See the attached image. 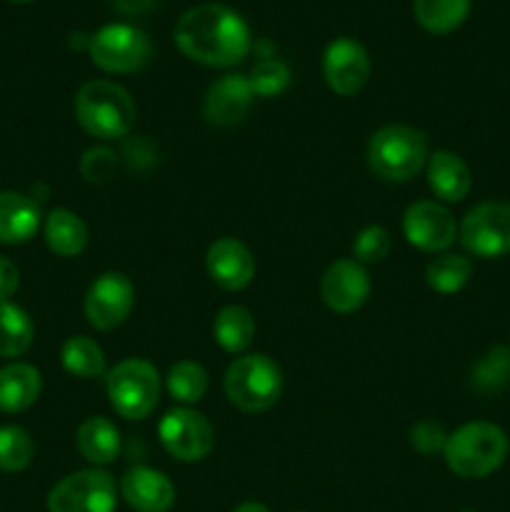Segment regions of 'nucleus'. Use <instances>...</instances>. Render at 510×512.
I'll use <instances>...</instances> for the list:
<instances>
[{"label": "nucleus", "instance_id": "1", "mask_svg": "<svg viewBox=\"0 0 510 512\" xmlns=\"http://www.w3.org/2000/svg\"><path fill=\"white\" fill-rule=\"evenodd\" d=\"M175 45L195 63L230 68L250 53V30L228 5L203 3L180 15L175 25Z\"/></svg>", "mask_w": 510, "mask_h": 512}, {"label": "nucleus", "instance_id": "2", "mask_svg": "<svg viewBox=\"0 0 510 512\" xmlns=\"http://www.w3.org/2000/svg\"><path fill=\"white\" fill-rule=\"evenodd\" d=\"M508 435L495 423H468L445 440V463L458 478L480 480L493 475L508 458Z\"/></svg>", "mask_w": 510, "mask_h": 512}, {"label": "nucleus", "instance_id": "3", "mask_svg": "<svg viewBox=\"0 0 510 512\" xmlns=\"http://www.w3.org/2000/svg\"><path fill=\"white\" fill-rule=\"evenodd\" d=\"M135 113L130 93L113 80H90L75 95V118L93 138H125L133 130Z\"/></svg>", "mask_w": 510, "mask_h": 512}, {"label": "nucleus", "instance_id": "4", "mask_svg": "<svg viewBox=\"0 0 510 512\" xmlns=\"http://www.w3.org/2000/svg\"><path fill=\"white\" fill-rule=\"evenodd\" d=\"M428 163V138L410 125H385L368 143V165L378 178L405 183Z\"/></svg>", "mask_w": 510, "mask_h": 512}, {"label": "nucleus", "instance_id": "5", "mask_svg": "<svg viewBox=\"0 0 510 512\" xmlns=\"http://www.w3.org/2000/svg\"><path fill=\"white\" fill-rule=\"evenodd\" d=\"M225 395L243 413H265L283 393V373L268 355H240L223 380Z\"/></svg>", "mask_w": 510, "mask_h": 512}, {"label": "nucleus", "instance_id": "6", "mask_svg": "<svg viewBox=\"0 0 510 512\" xmlns=\"http://www.w3.org/2000/svg\"><path fill=\"white\" fill-rule=\"evenodd\" d=\"M110 405L125 420H143L160 400V375L148 360L128 358L105 378Z\"/></svg>", "mask_w": 510, "mask_h": 512}, {"label": "nucleus", "instance_id": "7", "mask_svg": "<svg viewBox=\"0 0 510 512\" xmlns=\"http://www.w3.org/2000/svg\"><path fill=\"white\" fill-rule=\"evenodd\" d=\"M90 60L105 73H138L153 58V45L143 30L125 23L103 25L88 40Z\"/></svg>", "mask_w": 510, "mask_h": 512}, {"label": "nucleus", "instance_id": "8", "mask_svg": "<svg viewBox=\"0 0 510 512\" xmlns=\"http://www.w3.org/2000/svg\"><path fill=\"white\" fill-rule=\"evenodd\" d=\"M458 238L470 255L483 260L503 258L510 253V203L485 200L465 213Z\"/></svg>", "mask_w": 510, "mask_h": 512}, {"label": "nucleus", "instance_id": "9", "mask_svg": "<svg viewBox=\"0 0 510 512\" xmlns=\"http://www.w3.org/2000/svg\"><path fill=\"white\" fill-rule=\"evenodd\" d=\"M115 505V480L103 470L68 475L48 495V512H115Z\"/></svg>", "mask_w": 510, "mask_h": 512}, {"label": "nucleus", "instance_id": "10", "mask_svg": "<svg viewBox=\"0 0 510 512\" xmlns=\"http://www.w3.org/2000/svg\"><path fill=\"white\" fill-rule=\"evenodd\" d=\"M160 443L180 463H198L208 458L215 445L213 425L193 408H175L160 420Z\"/></svg>", "mask_w": 510, "mask_h": 512}, {"label": "nucleus", "instance_id": "11", "mask_svg": "<svg viewBox=\"0 0 510 512\" xmlns=\"http://www.w3.org/2000/svg\"><path fill=\"white\" fill-rule=\"evenodd\" d=\"M135 288L123 273H103L85 293V318L98 330H115L128 320Z\"/></svg>", "mask_w": 510, "mask_h": 512}, {"label": "nucleus", "instance_id": "12", "mask_svg": "<svg viewBox=\"0 0 510 512\" xmlns=\"http://www.w3.org/2000/svg\"><path fill=\"white\" fill-rule=\"evenodd\" d=\"M405 240L425 253H443L458 238V223L445 205L418 200L403 215Z\"/></svg>", "mask_w": 510, "mask_h": 512}, {"label": "nucleus", "instance_id": "13", "mask_svg": "<svg viewBox=\"0 0 510 512\" xmlns=\"http://www.w3.org/2000/svg\"><path fill=\"white\" fill-rule=\"evenodd\" d=\"M323 75L333 93L343 95V98L358 95L370 78L368 50L353 38L333 40L325 48Z\"/></svg>", "mask_w": 510, "mask_h": 512}, {"label": "nucleus", "instance_id": "14", "mask_svg": "<svg viewBox=\"0 0 510 512\" xmlns=\"http://www.w3.org/2000/svg\"><path fill=\"white\" fill-rule=\"evenodd\" d=\"M323 303L335 313H355L370 295V278L358 260H335L320 280Z\"/></svg>", "mask_w": 510, "mask_h": 512}, {"label": "nucleus", "instance_id": "15", "mask_svg": "<svg viewBox=\"0 0 510 512\" xmlns=\"http://www.w3.org/2000/svg\"><path fill=\"white\" fill-rule=\"evenodd\" d=\"M255 93L245 75H223L208 88L203 100V118L210 125L228 128L240 123L250 110Z\"/></svg>", "mask_w": 510, "mask_h": 512}, {"label": "nucleus", "instance_id": "16", "mask_svg": "<svg viewBox=\"0 0 510 512\" xmlns=\"http://www.w3.org/2000/svg\"><path fill=\"white\" fill-rule=\"evenodd\" d=\"M205 268L223 290H243L255 278L253 253L235 238L215 240L205 255Z\"/></svg>", "mask_w": 510, "mask_h": 512}, {"label": "nucleus", "instance_id": "17", "mask_svg": "<svg viewBox=\"0 0 510 512\" xmlns=\"http://www.w3.org/2000/svg\"><path fill=\"white\" fill-rule=\"evenodd\" d=\"M120 495L135 512H168L175 505V488L160 470L135 465L120 480Z\"/></svg>", "mask_w": 510, "mask_h": 512}, {"label": "nucleus", "instance_id": "18", "mask_svg": "<svg viewBox=\"0 0 510 512\" xmlns=\"http://www.w3.org/2000/svg\"><path fill=\"white\" fill-rule=\"evenodd\" d=\"M425 175H428L430 190L445 203H460L468 198L470 188H473L470 168L463 163V158L450 150H435L433 155H428Z\"/></svg>", "mask_w": 510, "mask_h": 512}, {"label": "nucleus", "instance_id": "19", "mask_svg": "<svg viewBox=\"0 0 510 512\" xmlns=\"http://www.w3.org/2000/svg\"><path fill=\"white\" fill-rule=\"evenodd\" d=\"M40 205L35 198L15 190H0V243H28L40 228Z\"/></svg>", "mask_w": 510, "mask_h": 512}, {"label": "nucleus", "instance_id": "20", "mask_svg": "<svg viewBox=\"0 0 510 512\" xmlns=\"http://www.w3.org/2000/svg\"><path fill=\"white\" fill-rule=\"evenodd\" d=\"M40 373L28 363H10L0 368V410L23 413L38 400Z\"/></svg>", "mask_w": 510, "mask_h": 512}, {"label": "nucleus", "instance_id": "21", "mask_svg": "<svg viewBox=\"0 0 510 512\" xmlns=\"http://www.w3.org/2000/svg\"><path fill=\"white\" fill-rule=\"evenodd\" d=\"M78 453L93 465H108L120 455V433L108 418H88L75 435Z\"/></svg>", "mask_w": 510, "mask_h": 512}, {"label": "nucleus", "instance_id": "22", "mask_svg": "<svg viewBox=\"0 0 510 512\" xmlns=\"http://www.w3.org/2000/svg\"><path fill=\"white\" fill-rule=\"evenodd\" d=\"M45 243L60 258H75L88 245V225L73 210H53L45 218Z\"/></svg>", "mask_w": 510, "mask_h": 512}, {"label": "nucleus", "instance_id": "23", "mask_svg": "<svg viewBox=\"0 0 510 512\" xmlns=\"http://www.w3.org/2000/svg\"><path fill=\"white\" fill-rule=\"evenodd\" d=\"M215 340L225 353H243L250 348L255 338V318L248 308L243 305H228L215 315L213 325Z\"/></svg>", "mask_w": 510, "mask_h": 512}, {"label": "nucleus", "instance_id": "24", "mask_svg": "<svg viewBox=\"0 0 510 512\" xmlns=\"http://www.w3.org/2000/svg\"><path fill=\"white\" fill-rule=\"evenodd\" d=\"M413 13L420 28L445 35L465 23L470 13V0H413Z\"/></svg>", "mask_w": 510, "mask_h": 512}, {"label": "nucleus", "instance_id": "25", "mask_svg": "<svg viewBox=\"0 0 510 512\" xmlns=\"http://www.w3.org/2000/svg\"><path fill=\"white\" fill-rule=\"evenodd\" d=\"M33 323L18 305L0 300V358H18L33 345Z\"/></svg>", "mask_w": 510, "mask_h": 512}, {"label": "nucleus", "instance_id": "26", "mask_svg": "<svg viewBox=\"0 0 510 512\" xmlns=\"http://www.w3.org/2000/svg\"><path fill=\"white\" fill-rule=\"evenodd\" d=\"M60 360H63V368L68 370L70 375L83 380L103 378L105 375V355L103 348H100L95 340L85 338V335H75L68 343L63 345V353H60Z\"/></svg>", "mask_w": 510, "mask_h": 512}, {"label": "nucleus", "instance_id": "27", "mask_svg": "<svg viewBox=\"0 0 510 512\" xmlns=\"http://www.w3.org/2000/svg\"><path fill=\"white\" fill-rule=\"evenodd\" d=\"M470 275H473V263L465 255L443 253L435 260H430L428 270H425V280L430 288L440 295H453L468 285Z\"/></svg>", "mask_w": 510, "mask_h": 512}, {"label": "nucleus", "instance_id": "28", "mask_svg": "<svg viewBox=\"0 0 510 512\" xmlns=\"http://www.w3.org/2000/svg\"><path fill=\"white\" fill-rule=\"evenodd\" d=\"M165 380H168V393L178 403H183L185 408L200 403L205 398V393H208V373H205L203 365L193 363V360H180V363H175Z\"/></svg>", "mask_w": 510, "mask_h": 512}, {"label": "nucleus", "instance_id": "29", "mask_svg": "<svg viewBox=\"0 0 510 512\" xmlns=\"http://www.w3.org/2000/svg\"><path fill=\"white\" fill-rule=\"evenodd\" d=\"M35 455L33 438L20 425H5L0 428V470L18 473L30 465Z\"/></svg>", "mask_w": 510, "mask_h": 512}, {"label": "nucleus", "instance_id": "30", "mask_svg": "<svg viewBox=\"0 0 510 512\" xmlns=\"http://www.w3.org/2000/svg\"><path fill=\"white\" fill-rule=\"evenodd\" d=\"M248 80L258 98H273V95L283 93L285 85L290 83V70L275 55L273 58H260Z\"/></svg>", "mask_w": 510, "mask_h": 512}, {"label": "nucleus", "instance_id": "31", "mask_svg": "<svg viewBox=\"0 0 510 512\" xmlns=\"http://www.w3.org/2000/svg\"><path fill=\"white\" fill-rule=\"evenodd\" d=\"M390 245H393V240H390L388 230L380 228V225H368L365 230H360L353 243L355 260L365 265L383 263L390 253Z\"/></svg>", "mask_w": 510, "mask_h": 512}, {"label": "nucleus", "instance_id": "32", "mask_svg": "<svg viewBox=\"0 0 510 512\" xmlns=\"http://www.w3.org/2000/svg\"><path fill=\"white\" fill-rule=\"evenodd\" d=\"M510 380V350L493 348L475 368V383L485 390L500 388Z\"/></svg>", "mask_w": 510, "mask_h": 512}, {"label": "nucleus", "instance_id": "33", "mask_svg": "<svg viewBox=\"0 0 510 512\" xmlns=\"http://www.w3.org/2000/svg\"><path fill=\"white\" fill-rule=\"evenodd\" d=\"M445 440H448V435H445V430L440 428L438 423H433V420H420V423H415L413 428H410V445L423 455L443 453Z\"/></svg>", "mask_w": 510, "mask_h": 512}, {"label": "nucleus", "instance_id": "34", "mask_svg": "<svg viewBox=\"0 0 510 512\" xmlns=\"http://www.w3.org/2000/svg\"><path fill=\"white\" fill-rule=\"evenodd\" d=\"M80 168H83V175L90 180V183H95V180H105L110 178V173H113L115 155L105 148L88 150V153L83 155V165H80Z\"/></svg>", "mask_w": 510, "mask_h": 512}, {"label": "nucleus", "instance_id": "35", "mask_svg": "<svg viewBox=\"0 0 510 512\" xmlns=\"http://www.w3.org/2000/svg\"><path fill=\"white\" fill-rule=\"evenodd\" d=\"M18 285H20L18 265H15L13 260H8L0 255V300L13 298L15 290H18Z\"/></svg>", "mask_w": 510, "mask_h": 512}, {"label": "nucleus", "instance_id": "36", "mask_svg": "<svg viewBox=\"0 0 510 512\" xmlns=\"http://www.w3.org/2000/svg\"><path fill=\"white\" fill-rule=\"evenodd\" d=\"M113 5L125 15H140L153 10L158 5V0H113Z\"/></svg>", "mask_w": 510, "mask_h": 512}, {"label": "nucleus", "instance_id": "37", "mask_svg": "<svg viewBox=\"0 0 510 512\" xmlns=\"http://www.w3.org/2000/svg\"><path fill=\"white\" fill-rule=\"evenodd\" d=\"M233 512H270V510L265 508L263 503H243V505H238Z\"/></svg>", "mask_w": 510, "mask_h": 512}, {"label": "nucleus", "instance_id": "38", "mask_svg": "<svg viewBox=\"0 0 510 512\" xmlns=\"http://www.w3.org/2000/svg\"><path fill=\"white\" fill-rule=\"evenodd\" d=\"M10 3H30V0H10Z\"/></svg>", "mask_w": 510, "mask_h": 512}, {"label": "nucleus", "instance_id": "39", "mask_svg": "<svg viewBox=\"0 0 510 512\" xmlns=\"http://www.w3.org/2000/svg\"><path fill=\"white\" fill-rule=\"evenodd\" d=\"M458 512H473V510H458Z\"/></svg>", "mask_w": 510, "mask_h": 512}]
</instances>
